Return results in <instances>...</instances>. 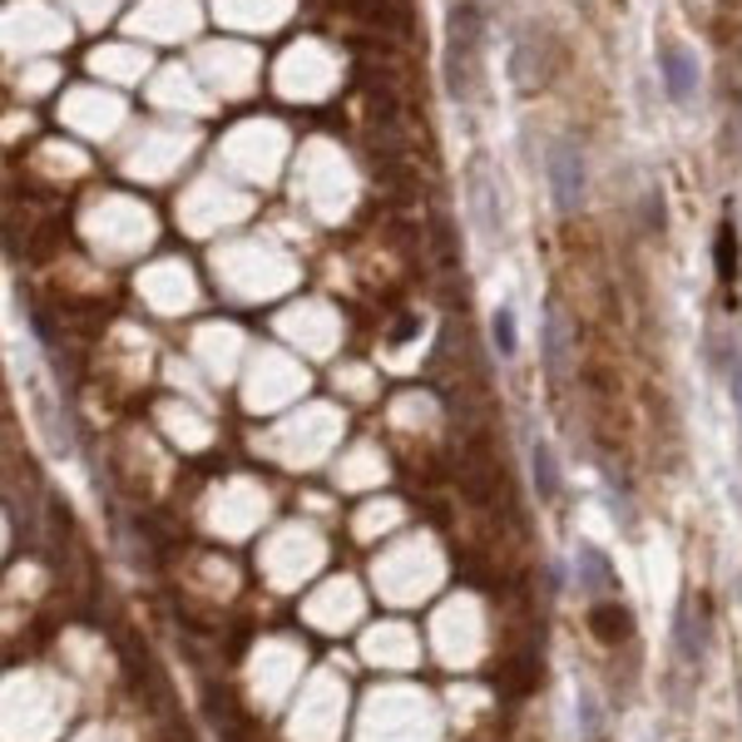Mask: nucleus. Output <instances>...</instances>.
Returning a JSON list of instances; mask_svg holds the SVG:
<instances>
[{"mask_svg": "<svg viewBox=\"0 0 742 742\" xmlns=\"http://www.w3.org/2000/svg\"><path fill=\"white\" fill-rule=\"evenodd\" d=\"M544 164H550L554 208H560V213H574V208L584 203V154H579V144H569V139H560V144H550V154H544Z\"/></svg>", "mask_w": 742, "mask_h": 742, "instance_id": "2", "label": "nucleus"}, {"mask_svg": "<svg viewBox=\"0 0 742 742\" xmlns=\"http://www.w3.org/2000/svg\"><path fill=\"white\" fill-rule=\"evenodd\" d=\"M712 362L722 366V381H728V391H732V406H738V421H742V352L732 342H718L712 336Z\"/></svg>", "mask_w": 742, "mask_h": 742, "instance_id": "12", "label": "nucleus"}, {"mask_svg": "<svg viewBox=\"0 0 742 742\" xmlns=\"http://www.w3.org/2000/svg\"><path fill=\"white\" fill-rule=\"evenodd\" d=\"M643 223H649L653 233H663V223H668V213H663V188H658V184L643 193Z\"/></svg>", "mask_w": 742, "mask_h": 742, "instance_id": "15", "label": "nucleus"}, {"mask_svg": "<svg viewBox=\"0 0 742 742\" xmlns=\"http://www.w3.org/2000/svg\"><path fill=\"white\" fill-rule=\"evenodd\" d=\"M564 356H569V336H564V312H560V302H550V307H544V366H550L554 381L564 376Z\"/></svg>", "mask_w": 742, "mask_h": 742, "instance_id": "8", "label": "nucleus"}, {"mask_svg": "<svg viewBox=\"0 0 742 742\" xmlns=\"http://www.w3.org/2000/svg\"><path fill=\"white\" fill-rule=\"evenodd\" d=\"M658 75H663V89H668L673 104H688L698 95V59H693L688 45L678 40H663L658 45Z\"/></svg>", "mask_w": 742, "mask_h": 742, "instance_id": "3", "label": "nucleus"}, {"mask_svg": "<svg viewBox=\"0 0 742 742\" xmlns=\"http://www.w3.org/2000/svg\"><path fill=\"white\" fill-rule=\"evenodd\" d=\"M738 218H722L718 223V237H712V273L722 277V283H732V277H738Z\"/></svg>", "mask_w": 742, "mask_h": 742, "instance_id": "11", "label": "nucleus"}, {"mask_svg": "<svg viewBox=\"0 0 742 742\" xmlns=\"http://www.w3.org/2000/svg\"><path fill=\"white\" fill-rule=\"evenodd\" d=\"M589 623H594V639H599V643H613V649L633 639V613L623 609V603H594Z\"/></svg>", "mask_w": 742, "mask_h": 742, "instance_id": "6", "label": "nucleus"}, {"mask_svg": "<svg viewBox=\"0 0 742 742\" xmlns=\"http://www.w3.org/2000/svg\"><path fill=\"white\" fill-rule=\"evenodd\" d=\"M673 639H678V658L688 663V668H698L702 653H708V623H702V613L693 619L688 603H678V629H673Z\"/></svg>", "mask_w": 742, "mask_h": 742, "instance_id": "7", "label": "nucleus"}, {"mask_svg": "<svg viewBox=\"0 0 742 742\" xmlns=\"http://www.w3.org/2000/svg\"><path fill=\"white\" fill-rule=\"evenodd\" d=\"M574 569H579V589L584 594H613V589H619V574H613V564L603 560L594 544H579V550H574Z\"/></svg>", "mask_w": 742, "mask_h": 742, "instance_id": "4", "label": "nucleus"}, {"mask_svg": "<svg viewBox=\"0 0 742 742\" xmlns=\"http://www.w3.org/2000/svg\"><path fill=\"white\" fill-rule=\"evenodd\" d=\"M530 475H534V495H540L544 505L560 500V470H554V455H550V445H544L540 435L530 441Z\"/></svg>", "mask_w": 742, "mask_h": 742, "instance_id": "10", "label": "nucleus"}, {"mask_svg": "<svg viewBox=\"0 0 742 742\" xmlns=\"http://www.w3.org/2000/svg\"><path fill=\"white\" fill-rule=\"evenodd\" d=\"M490 342H495V352H500L505 362H514V352H520V326H514V312H510V307H495V317H490Z\"/></svg>", "mask_w": 742, "mask_h": 742, "instance_id": "13", "label": "nucleus"}, {"mask_svg": "<svg viewBox=\"0 0 742 742\" xmlns=\"http://www.w3.org/2000/svg\"><path fill=\"white\" fill-rule=\"evenodd\" d=\"M411 332H416V317H401V322L391 326V342H406V336H411Z\"/></svg>", "mask_w": 742, "mask_h": 742, "instance_id": "17", "label": "nucleus"}, {"mask_svg": "<svg viewBox=\"0 0 742 742\" xmlns=\"http://www.w3.org/2000/svg\"><path fill=\"white\" fill-rule=\"evenodd\" d=\"M480 55H485V5L480 0H455L451 25H445V89H451L455 104H465L480 85Z\"/></svg>", "mask_w": 742, "mask_h": 742, "instance_id": "1", "label": "nucleus"}, {"mask_svg": "<svg viewBox=\"0 0 742 742\" xmlns=\"http://www.w3.org/2000/svg\"><path fill=\"white\" fill-rule=\"evenodd\" d=\"M346 10H352L356 20H366V25H376V30L411 35V15H406V5H396V0H346Z\"/></svg>", "mask_w": 742, "mask_h": 742, "instance_id": "5", "label": "nucleus"}, {"mask_svg": "<svg viewBox=\"0 0 742 742\" xmlns=\"http://www.w3.org/2000/svg\"><path fill=\"white\" fill-rule=\"evenodd\" d=\"M470 208H475V223H480V233H500V203L490 198V184H485V164L475 158L470 164Z\"/></svg>", "mask_w": 742, "mask_h": 742, "instance_id": "9", "label": "nucleus"}, {"mask_svg": "<svg viewBox=\"0 0 742 742\" xmlns=\"http://www.w3.org/2000/svg\"><path fill=\"white\" fill-rule=\"evenodd\" d=\"M366 119H372L376 129H391L396 119H401V99H396L386 85H372L366 89Z\"/></svg>", "mask_w": 742, "mask_h": 742, "instance_id": "14", "label": "nucleus"}, {"mask_svg": "<svg viewBox=\"0 0 742 742\" xmlns=\"http://www.w3.org/2000/svg\"><path fill=\"white\" fill-rule=\"evenodd\" d=\"M579 728H584V742H599V708H594V698H584V708H579Z\"/></svg>", "mask_w": 742, "mask_h": 742, "instance_id": "16", "label": "nucleus"}]
</instances>
